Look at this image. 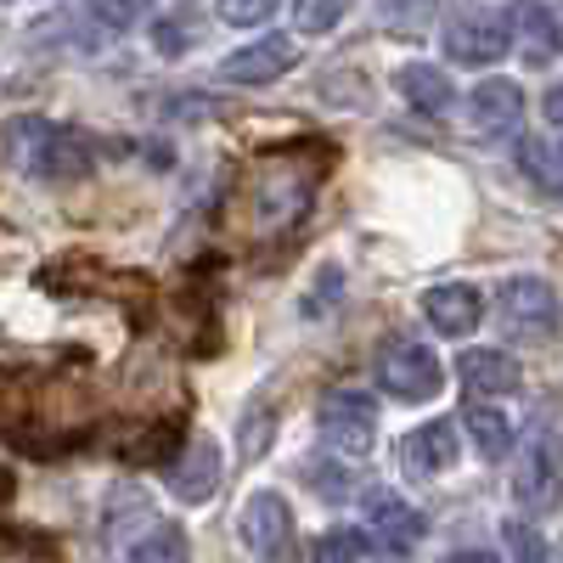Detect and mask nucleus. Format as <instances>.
<instances>
[{
	"label": "nucleus",
	"instance_id": "nucleus-1",
	"mask_svg": "<svg viewBox=\"0 0 563 563\" xmlns=\"http://www.w3.org/2000/svg\"><path fill=\"white\" fill-rule=\"evenodd\" d=\"M316 180H321V164L316 158H299V153H271L249 169V186H243V209H249V231L260 238H282L288 225L305 220L310 198H316Z\"/></svg>",
	"mask_w": 563,
	"mask_h": 563
},
{
	"label": "nucleus",
	"instance_id": "nucleus-2",
	"mask_svg": "<svg viewBox=\"0 0 563 563\" xmlns=\"http://www.w3.org/2000/svg\"><path fill=\"white\" fill-rule=\"evenodd\" d=\"M0 147H7V164L18 175H34V180H85L97 153L90 141L74 135L68 124H52V119H34V113H18L0 130Z\"/></svg>",
	"mask_w": 563,
	"mask_h": 563
},
{
	"label": "nucleus",
	"instance_id": "nucleus-3",
	"mask_svg": "<svg viewBox=\"0 0 563 563\" xmlns=\"http://www.w3.org/2000/svg\"><path fill=\"white\" fill-rule=\"evenodd\" d=\"M316 434L339 456H366L378 445V400L361 389H327L316 406Z\"/></svg>",
	"mask_w": 563,
	"mask_h": 563
},
{
	"label": "nucleus",
	"instance_id": "nucleus-4",
	"mask_svg": "<svg viewBox=\"0 0 563 563\" xmlns=\"http://www.w3.org/2000/svg\"><path fill=\"white\" fill-rule=\"evenodd\" d=\"M378 384L395 395V400H434L445 389V366L429 344H417V339H389L378 350Z\"/></svg>",
	"mask_w": 563,
	"mask_h": 563
},
{
	"label": "nucleus",
	"instance_id": "nucleus-5",
	"mask_svg": "<svg viewBox=\"0 0 563 563\" xmlns=\"http://www.w3.org/2000/svg\"><path fill=\"white\" fill-rule=\"evenodd\" d=\"M238 536H243V547L260 563H282L294 552V512H288V501H282L276 490H254L243 501V512H238Z\"/></svg>",
	"mask_w": 563,
	"mask_h": 563
},
{
	"label": "nucleus",
	"instance_id": "nucleus-6",
	"mask_svg": "<svg viewBox=\"0 0 563 563\" xmlns=\"http://www.w3.org/2000/svg\"><path fill=\"white\" fill-rule=\"evenodd\" d=\"M512 45V23L501 12H467L445 29V57L451 63H467V68H485V63H501Z\"/></svg>",
	"mask_w": 563,
	"mask_h": 563
},
{
	"label": "nucleus",
	"instance_id": "nucleus-7",
	"mask_svg": "<svg viewBox=\"0 0 563 563\" xmlns=\"http://www.w3.org/2000/svg\"><path fill=\"white\" fill-rule=\"evenodd\" d=\"M501 316L512 333H536V339H552V327H558V294L547 288L541 276H507L501 282Z\"/></svg>",
	"mask_w": 563,
	"mask_h": 563
},
{
	"label": "nucleus",
	"instance_id": "nucleus-8",
	"mask_svg": "<svg viewBox=\"0 0 563 563\" xmlns=\"http://www.w3.org/2000/svg\"><path fill=\"white\" fill-rule=\"evenodd\" d=\"M422 316H429V327L440 339H467L485 321V294L474 282H434V288L422 294Z\"/></svg>",
	"mask_w": 563,
	"mask_h": 563
},
{
	"label": "nucleus",
	"instance_id": "nucleus-9",
	"mask_svg": "<svg viewBox=\"0 0 563 563\" xmlns=\"http://www.w3.org/2000/svg\"><path fill=\"white\" fill-rule=\"evenodd\" d=\"M294 68V40L288 34H265L254 45H238L231 57H220V79L225 85H271Z\"/></svg>",
	"mask_w": 563,
	"mask_h": 563
},
{
	"label": "nucleus",
	"instance_id": "nucleus-10",
	"mask_svg": "<svg viewBox=\"0 0 563 563\" xmlns=\"http://www.w3.org/2000/svg\"><path fill=\"white\" fill-rule=\"evenodd\" d=\"M366 525H372V536H378L384 552H411L422 536H429V519H422L411 501H400L395 490H372L366 496Z\"/></svg>",
	"mask_w": 563,
	"mask_h": 563
},
{
	"label": "nucleus",
	"instance_id": "nucleus-11",
	"mask_svg": "<svg viewBox=\"0 0 563 563\" xmlns=\"http://www.w3.org/2000/svg\"><path fill=\"white\" fill-rule=\"evenodd\" d=\"M451 462H456V422H445V417L411 429L400 445V467L411 479H440V474H451Z\"/></svg>",
	"mask_w": 563,
	"mask_h": 563
},
{
	"label": "nucleus",
	"instance_id": "nucleus-12",
	"mask_svg": "<svg viewBox=\"0 0 563 563\" xmlns=\"http://www.w3.org/2000/svg\"><path fill=\"white\" fill-rule=\"evenodd\" d=\"M220 445L214 440H192L175 462H169V490H175V501H186V507H198V501H209L214 490H220Z\"/></svg>",
	"mask_w": 563,
	"mask_h": 563
},
{
	"label": "nucleus",
	"instance_id": "nucleus-13",
	"mask_svg": "<svg viewBox=\"0 0 563 563\" xmlns=\"http://www.w3.org/2000/svg\"><path fill=\"white\" fill-rule=\"evenodd\" d=\"M519 119H525V90L512 79L474 85V97H467V124H474L479 135H507Z\"/></svg>",
	"mask_w": 563,
	"mask_h": 563
},
{
	"label": "nucleus",
	"instance_id": "nucleus-14",
	"mask_svg": "<svg viewBox=\"0 0 563 563\" xmlns=\"http://www.w3.org/2000/svg\"><path fill=\"white\" fill-rule=\"evenodd\" d=\"M119 558L124 563H192V547H186V530L169 525V519H141V530H130L119 541Z\"/></svg>",
	"mask_w": 563,
	"mask_h": 563
},
{
	"label": "nucleus",
	"instance_id": "nucleus-15",
	"mask_svg": "<svg viewBox=\"0 0 563 563\" xmlns=\"http://www.w3.org/2000/svg\"><path fill=\"white\" fill-rule=\"evenodd\" d=\"M462 384L474 395H519L525 372H519V361L501 355V350H467L462 355Z\"/></svg>",
	"mask_w": 563,
	"mask_h": 563
},
{
	"label": "nucleus",
	"instance_id": "nucleus-16",
	"mask_svg": "<svg viewBox=\"0 0 563 563\" xmlns=\"http://www.w3.org/2000/svg\"><path fill=\"white\" fill-rule=\"evenodd\" d=\"M400 97L417 108V113H451V102H456V85H451V74H440L434 63H411V68H400Z\"/></svg>",
	"mask_w": 563,
	"mask_h": 563
},
{
	"label": "nucleus",
	"instance_id": "nucleus-17",
	"mask_svg": "<svg viewBox=\"0 0 563 563\" xmlns=\"http://www.w3.org/2000/svg\"><path fill=\"white\" fill-rule=\"evenodd\" d=\"M519 169L536 180V192L541 198H558L563 192V153H558V141L547 135V141H519Z\"/></svg>",
	"mask_w": 563,
	"mask_h": 563
},
{
	"label": "nucleus",
	"instance_id": "nucleus-18",
	"mask_svg": "<svg viewBox=\"0 0 563 563\" xmlns=\"http://www.w3.org/2000/svg\"><path fill=\"white\" fill-rule=\"evenodd\" d=\"M552 496H558V445L541 440L525 462V474H519V501L525 507H552Z\"/></svg>",
	"mask_w": 563,
	"mask_h": 563
},
{
	"label": "nucleus",
	"instance_id": "nucleus-19",
	"mask_svg": "<svg viewBox=\"0 0 563 563\" xmlns=\"http://www.w3.org/2000/svg\"><path fill=\"white\" fill-rule=\"evenodd\" d=\"M467 434H474V451L485 462H501L512 451V417H501L496 406H467Z\"/></svg>",
	"mask_w": 563,
	"mask_h": 563
},
{
	"label": "nucleus",
	"instance_id": "nucleus-20",
	"mask_svg": "<svg viewBox=\"0 0 563 563\" xmlns=\"http://www.w3.org/2000/svg\"><path fill=\"white\" fill-rule=\"evenodd\" d=\"M378 18L395 34H429L440 18V0H378Z\"/></svg>",
	"mask_w": 563,
	"mask_h": 563
},
{
	"label": "nucleus",
	"instance_id": "nucleus-21",
	"mask_svg": "<svg viewBox=\"0 0 563 563\" xmlns=\"http://www.w3.org/2000/svg\"><path fill=\"white\" fill-rule=\"evenodd\" d=\"M366 536L361 530H327L316 547H310V563H366Z\"/></svg>",
	"mask_w": 563,
	"mask_h": 563
},
{
	"label": "nucleus",
	"instance_id": "nucleus-22",
	"mask_svg": "<svg viewBox=\"0 0 563 563\" xmlns=\"http://www.w3.org/2000/svg\"><path fill=\"white\" fill-rule=\"evenodd\" d=\"M350 7L355 0H294V23H299V34H327L344 23Z\"/></svg>",
	"mask_w": 563,
	"mask_h": 563
},
{
	"label": "nucleus",
	"instance_id": "nucleus-23",
	"mask_svg": "<svg viewBox=\"0 0 563 563\" xmlns=\"http://www.w3.org/2000/svg\"><path fill=\"white\" fill-rule=\"evenodd\" d=\"M501 536H507V552H512V563H552V547H547V536H541L536 525L512 519V525H501Z\"/></svg>",
	"mask_w": 563,
	"mask_h": 563
},
{
	"label": "nucleus",
	"instance_id": "nucleus-24",
	"mask_svg": "<svg viewBox=\"0 0 563 563\" xmlns=\"http://www.w3.org/2000/svg\"><path fill=\"white\" fill-rule=\"evenodd\" d=\"M276 7L282 0H220V23H231V29H260V23H271L276 18Z\"/></svg>",
	"mask_w": 563,
	"mask_h": 563
},
{
	"label": "nucleus",
	"instance_id": "nucleus-25",
	"mask_svg": "<svg viewBox=\"0 0 563 563\" xmlns=\"http://www.w3.org/2000/svg\"><path fill=\"white\" fill-rule=\"evenodd\" d=\"M153 0H90V12H97L108 29H135L141 18H147Z\"/></svg>",
	"mask_w": 563,
	"mask_h": 563
},
{
	"label": "nucleus",
	"instance_id": "nucleus-26",
	"mask_svg": "<svg viewBox=\"0 0 563 563\" xmlns=\"http://www.w3.org/2000/svg\"><path fill=\"white\" fill-rule=\"evenodd\" d=\"M310 485H316L321 496H333V501H339V496L355 490V474H350L344 462H339V467H310Z\"/></svg>",
	"mask_w": 563,
	"mask_h": 563
},
{
	"label": "nucleus",
	"instance_id": "nucleus-27",
	"mask_svg": "<svg viewBox=\"0 0 563 563\" xmlns=\"http://www.w3.org/2000/svg\"><path fill=\"white\" fill-rule=\"evenodd\" d=\"M440 563H501V558L485 552V547H462V552H451V558H440Z\"/></svg>",
	"mask_w": 563,
	"mask_h": 563
},
{
	"label": "nucleus",
	"instance_id": "nucleus-28",
	"mask_svg": "<svg viewBox=\"0 0 563 563\" xmlns=\"http://www.w3.org/2000/svg\"><path fill=\"white\" fill-rule=\"evenodd\" d=\"M558 102H563L558 90H547V97H541V113H547V124H558Z\"/></svg>",
	"mask_w": 563,
	"mask_h": 563
}]
</instances>
